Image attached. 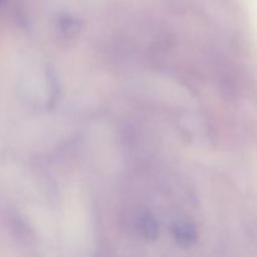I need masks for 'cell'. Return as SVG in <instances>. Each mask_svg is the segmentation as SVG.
Masks as SVG:
<instances>
[{
    "mask_svg": "<svg viewBox=\"0 0 257 257\" xmlns=\"http://www.w3.org/2000/svg\"><path fill=\"white\" fill-rule=\"evenodd\" d=\"M125 225L132 232L146 241H153L160 235V225L155 216L145 208L130 210L124 217Z\"/></svg>",
    "mask_w": 257,
    "mask_h": 257,
    "instance_id": "cell-1",
    "label": "cell"
},
{
    "mask_svg": "<svg viewBox=\"0 0 257 257\" xmlns=\"http://www.w3.org/2000/svg\"><path fill=\"white\" fill-rule=\"evenodd\" d=\"M55 29H57L59 37L63 39H75L82 30V23L78 18L73 17V15L63 14L57 19Z\"/></svg>",
    "mask_w": 257,
    "mask_h": 257,
    "instance_id": "cell-2",
    "label": "cell"
},
{
    "mask_svg": "<svg viewBox=\"0 0 257 257\" xmlns=\"http://www.w3.org/2000/svg\"><path fill=\"white\" fill-rule=\"evenodd\" d=\"M172 235L176 242L181 246H191L197 241V228L192 222L178 221L173 225Z\"/></svg>",
    "mask_w": 257,
    "mask_h": 257,
    "instance_id": "cell-3",
    "label": "cell"
},
{
    "mask_svg": "<svg viewBox=\"0 0 257 257\" xmlns=\"http://www.w3.org/2000/svg\"><path fill=\"white\" fill-rule=\"evenodd\" d=\"M8 2H9V0H0V10H2V8L4 7Z\"/></svg>",
    "mask_w": 257,
    "mask_h": 257,
    "instance_id": "cell-4",
    "label": "cell"
}]
</instances>
